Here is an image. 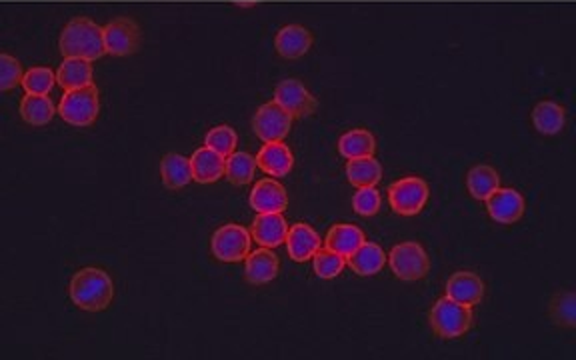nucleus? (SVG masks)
<instances>
[{
	"label": "nucleus",
	"mask_w": 576,
	"mask_h": 360,
	"mask_svg": "<svg viewBox=\"0 0 576 360\" xmlns=\"http://www.w3.org/2000/svg\"><path fill=\"white\" fill-rule=\"evenodd\" d=\"M190 165H192V180H197V183L200 185H210L225 176L227 156L218 155L217 150H212L208 146H202L192 153Z\"/></svg>",
	"instance_id": "2eb2a0df"
},
{
	"label": "nucleus",
	"mask_w": 576,
	"mask_h": 360,
	"mask_svg": "<svg viewBox=\"0 0 576 360\" xmlns=\"http://www.w3.org/2000/svg\"><path fill=\"white\" fill-rule=\"evenodd\" d=\"M500 186V176L489 165H477L469 170L467 188L472 198L487 200Z\"/></svg>",
	"instance_id": "cd10ccee"
},
{
	"label": "nucleus",
	"mask_w": 576,
	"mask_h": 360,
	"mask_svg": "<svg viewBox=\"0 0 576 360\" xmlns=\"http://www.w3.org/2000/svg\"><path fill=\"white\" fill-rule=\"evenodd\" d=\"M389 255H384V250L377 243H369L365 240L355 253L347 258V265L352 268V273L359 276H375L387 265Z\"/></svg>",
	"instance_id": "aec40b11"
},
{
	"label": "nucleus",
	"mask_w": 576,
	"mask_h": 360,
	"mask_svg": "<svg viewBox=\"0 0 576 360\" xmlns=\"http://www.w3.org/2000/svg\"><path fill=\"white\" fill-rule=\"evenodd\" d=\"M245 263V276L250 285H268L278 276V258L272 248L262 246L250 253Z\"/></svg>",
	"instance_id": "6ab92c4d"
},
{
	"label": "nucleus",
	"mask_w": 576,
	"mask_h": 360,
	"mask_svg": "<svg viewBox=\"0 0 576 360\" xmlns=\"http://www.w3.org/2000/svg\"><path fill=\"white\" fill-rule=\"evenodd\" d=\"M238 135L237 130L228 125H218L215 128H210L205 136V146L217 150L222 156H230L237 150Z\"/></svg>",
	"instance_id": "7c9ffc66"
},
{
	"label": "nucleus",
	"mask_w": 576,
	"mask_h": 360,
	"mask_svg": "<svg viewBox=\"0 0 576 360\" xmlns=\"http://www.w3.org/2000/svg\"><path fill=\"white\" fill-rule=\"evenodd\" d=\"M252 238L247 228L228 223L220 226L210 240V250L220 263H240L250 255Z\"/></svg>",
	"instance_id": "0eeeda50"
},
{
	"label": "nucleus",
	"mask_w": 576,
	"mask_h": 360,
	"mask_svg": "<svg viewBox=\"0 0 576 360\" xmlns=\"http://www.w3.org/2000/svg\"><path fill=\"white\" fill-rule=\"evenodd\" d=\"M56 113L58 110L55 108V103L46 95H26L20 100V116L26 125L45 126Z\"/></svg>",
	"instance_id": "a878e982"
},
{
	"label": "nucleus",
	"mask_w": 576,
	"mask_h": 360,
	"mask_svg": "<svg viewBox=\"0 0 576 360\" xmlns=\"http://www.w3.org/2000/svg\"><path fill=\"white\" fill-rule=\"evenodd\" d=\"M312 46V35L300 25L282 26L275 36L277 53L287 60H297L305 56Z\"/></svg>",
	"instance_id": "f3484780"
},
{
	"label": "nucleus",
	"mask_w": 576,
	"mask_h": 360,
	"mask_svg": "<svg viewBox=\"0 0 576 360\" xmlns=\"http://www.w3.org/2000/svg\"><path fill=\"white\" fill-rule=\"evenodd\" d=\"M70 300L86 313H100L115 298L113 278L103 268H80L70 280Z\"/></svg>",
	"instance_id": "f03ea898"
},
{
	"label": "nucleus",
	"mask_w": 576,
	"mask_h": 360,
	"mask_svg": "<svg viewBox=\"0 0 576 360\" xmlns=\"http://www.w3.org/2000/svg\"><path fill=\"white\" fill-rule=\"evenodd\" d=\"M160 176H163V183L168 190L185 188L192 180L190 158L177 153L167 155L160 163Z\"/></svg>",
	"instance_id": "b1692460"
},
{
	"label": "nucleus",
	"mask_w": 576,
	"mask_h": 360,
	"mask_svg": "<svg viewBox=\"0 0 576 360\" xmlns=\"http://www.w3.org/2000/svg\"><path fill=\"white\" fill-rule=\"evenodd\" d=\"M347 178L352 186H377L382 178V166L375 156L350 158L347 163Z\"/></svg>",
	"instance_id": "bb28decb"
},
{
	"label": "nucleus",
	"mask_w": 576,
	"mask_h": 360,
	"mask_svg": "<svg viewBox=\"0 0 576 360\" xmlns=\"http://www.w3.org/2000/svg\"><path fill=\"white\" fill-rule=\"evenodd\" d=\"M56 75L50 68L35 66L25 73L23 88L26 95H48L55 88Z\"/></svg>",
	"instance_id": "2f4dec72"
},
{
	"label": "nucleus",
	"mask_w": 576,
	"mask_h": 360,
	"mask_svg": "<svg viewBox=\"0 0 576 360\" xmlns=\"http://www.w3.org/2000/svg\"><path fill=\"white\" fill-rule=\"evenodd\" d=\"M98 88L95 85H90L85 88L66 90L58 105V116L70 126L86 128L98 118Z\"/></svg>",
	"instance_id": "7ed1b4c3"
},
{
	"label": "nucleus",
	"mask_w": 576,
	"mask_h": 360,
	"mask_svg": "<svg viewBox=\"0 0 576 360\" xmlns=\"http://www.w3.org/2000/svg\"><path fill=\"white\" fill-rule=\"evenodd\" d=\"M58 48L65 58H86L93 63L106 55L105 30L90 18H73L60 33Z\"/></svg>",
	"instance_id": "f257e3e1"
},
{
	"label": "nucleus",
	"mask_w": 576,
	"mask_h": 360,
	"mask_svg": "<svg viewBox=\"0 0 576 360\" xmlns=\"http://www.w3.org/2000/svg\"><path fill=\"white\" fill-rule=\"evenodd\" d=\"M250 235L260 246L277 248L287 240L288 223L282 213H258L250 226Z\"/></svg>",
	"instance_id": "ddd939ff"
},
{
	"label": "nucleus",
	"mask_w": 576,
	"mask_h": 360,
	"mask_svg": "<svg viewBox=\"0 0 576 360\" xmlns=\"http://www.w3.org/2000/svg\"><path fill=\"white\" fill-rule=\"evenodd\" d=\"M292 116L278 103L262 105L255 118H252V130L262 140V143H280L290 133Z\"/></svg>",
	"instance_id": "6e6552de"
},
{
	"label": "nucleus",
	"mask_w": 576,
	"mask_h": 360,
	"mask_svg": "<svg viewBox=\"0 0 576 360\" xmlns=\"http://www.w3.org/2000/svg\"><path fill=\"white\" fill-rule=\"evenodd\" d=\"M382 205L377 186H360L352 196V208L360 216H375Z\"/></svg>",
	"instance_id": "473e14b6"
},
{
	"label": "nucleus",
	"mask_w": 576,
	"mask_h": 360,
	"mask_svg": "<svg viewBox=\"0 0 576 360\" xmlns=\"http://www.w3.org/2000/svg\"><path fill=\"white\" fill-rule=\"evenodd\" d=\"M564 123H567V113L552 100H542V103L532 108V125L541 135H559L564 128Z\"/></svg>",
	"instance_id": "5701e85b"
},
{
	"label": "nucleus",
	"mask_w": 576,
	"mask_h": 360,
	"mask_svg": "<svg viewBox=\"0 0 576 360\" xmlns=\"http://www.w3.org/2000/svg\"><path fill=\"white\" fill-rule=\"evenodd\" d=\"M430 326L440 338H460L472 326V310L470 306L444 296L430 310Z\"/></svg>",
	"instance_id": "20e7f679"
},
{
	"label": "nucleus",
	"mask_w": 576,
	"mask_h": 360,
	"mask_svg": "<svg viewBox=\"0 0 576 360\" xmlns=\"http://www.w3.org/2000/svg\"><path fill=\"white\" fill-rule=\"evenodd\" d=\"M105 46L106 55L128 56L136 53L140 43V28L130 18H116L105 28Z\"/></svg>",
	"instance_id": "9d476101"
},
{
	"label": "nucleus",
	"mask_w": 576,
	"mask_h": 360,
	"mask_svg": "<svg viewBox=\"0 0 576 360\" xmlns=\"http://www.w3.org/2000/svg\"><path fill=\"white\" fill-rule=\"evenodd\" d=\"M429 185L419 176H404L389 186V203L402 216L419 215L429 203Z\"/></svg>",
	"instance_id": "423d86ee"
},
{
	"label": "nucleus",
	"mask_w": 576,
	"mask_h": 360,
	"mask_svg": "<svg viewBox=\"0 0 576 360\" xmlns=\"http://www.w3.org/2000/svg\"><path fill=\"white\" fill-rule=\"evenodd\" d=\"M377 140L365 128H352L339 140V153L342 158H360V156H375Z\"/></svg>",
	"instance_id": "393cba45"
},
{
	"label": "nucleus",
	"mask_w": 576,
	"mask_h": 360,
	"mask_svg": "<svg viewBox=\"0 0 576 360\" xmlns=\"http://www.w3.org/2000/svg\"><path fill=\"white\" fill-rule=\"evenodd\" d=\"M257 165L268 176H288L295 166V156L282 140L280 143H265L257 155Z\"/></svg>",
	"instance_id": "a211bd4d"
},
{
	"label": "nucleus",
	"mask_w": 576,
	"mask_h": 360,
	"mask_svg": "<svg viewBox=\"0 0 576 360\" xmlns=\"http://www.w3.org/2000/svg\"><path fill=\"white\" fill-rule=\"evenodd\" d=\"M255 213H285L288 208V193L275 178H265L252 186L248 196Z\"/></svg>",
	"instance_id": "f8f14e48"
},
{
	"label": "nucleus",
	"mask_w": 576,
	"mask_h": 360,
	"mask_svg": "<svg viewBox=\"0 0 576 360\" xmlns=\"http://www.w3.org/2000/svg\"><path fill=\"white\" fill-rule=\"evenodd\" d=\"M387 260L394 276L407 280V283H414V280L424 278L430 270L429 255L424 253V248L419 243L397 245L390 250Z\"/></svg>",
	"instance_id": "39448f33"
},
{
	"label": "nucleus",
	"mask_w": 576,
	"mask_h": 360,
	"mask_svg": "<svg viewBox=\"0 0 576 360\" xmlns=\"http://www.w3.org/2000/svg\"><path fill=\"white\" fill-rule=\"evenodd\" d=\"M93 65L86 58H65L56 70V83L66 90L93 85Z\"/></svg>",
	"instance_id": "412c9836"
},
{
	"label": "nucleus",
	"mask_w": 576,
	"mask_h": 360,
	"mask_svg": "<svg viewBox=\"0 0 576 360\" xmlns=\"http://www.w3.org/2000/svg\"><path fill=\"white\" fill-rule=\"evenodd\" d=\"M285 243L288 256L295 260V263H307V260H310L322 248L318 233L307 223L292 225L288 228Z\"/></svg>",
	"instance_id": "4468645a"
},
{
	"label": "nucleus",
	"mask_w": 576,
	"mask_h": 360,
	"mask_svg": "<svg viewBox=\"0 0 576 360\" xmlns=\"http://www.w3.org/2000/svg\"><path fill=\"white\" fill-rule=\"evenodd\" d=\"M345 266H347V258L335 253V250H328L327 246L320 248L318 253L312 256V268H315L318 278H325V280L337 278L342 270H345Z\"/></svg>",
	"instance_id": "c756f323"
},
{
	"label": "nucleus",
	"mask_w": 576,
	"mask_h": 360,
	"mask_svg": "<svg viewBox=\"0 0 576 360\" xmlns=\"http://www.w3.org/2000/svg\"><path fill=\"white\" fill-rule=\"evenodd\" d=\"M484 203H487L490 218L497 220L499 225H514L524 215V198L514 188L499 186Z\"/></svg>",
	"instance_id": "9b49d317"
},
{
	"label": "nucleus",
	"mask_w": 576,
	"mask_h": 360,
	"mask_svg": "<svg viewBox=\"0 0 576 360\" xmlns=\"http://www.w3.org/2000/svg\"><path fill=\"white\" fill-rule=\"evenodd\" d=\"M257 156H252L248 153H232L230 156H227V168H225V176L230 180L232 185L237 186H245L248 183L255 180L257 175Z\"/></svg>",
	"instance_id": "c85d7f7f"
},
{
	"label": "nucleus",
	"mask_w": 576,
	"mask_h": 360,
	"mask_svg": "<svg viewBox=\"0 0 576 360\" xmlns=\"http://www.w3.org/2000/svg\"><path fill=\"white\" fill-rule=\"evenodd\" d=\"M447 296L472 308L474 305H479L484 296V283L480 276L470 273V270H459V273H454L449 278Z\"/></svg>",
	"instance_id": "dca6fc26"
},
{
	"label": "nucleus",
	"mask_w": 576,
	"mask_h": 360,
	"mask_svg": "<svg viewBox=\"0 0 576 360\" xmlns=\"http://www.w3.org/2000/svg\"><path fill=\"white\" fill-rule=\"evenodd\" d=\"M275 103H278L292 118H305L315 113L318 103L310 90L295 78L282 80L275 88Z\"/></svg>",
	"instance_id": "1a4fd4ad"
},
{
	"label": "nucleus",
	"mask_w": 576,
	"mask_h": 360,
	"mask_svg": "<svg viewBox=\"0 0 576 360\" xmlns=\"http://www.w3.org/2000/svg\"><path fill=\"white\" fill-rule=\"evenodd\" d=\"M365 240H367L365 233H362L359 226L342 223V225H335L328 230L325 238V246L349 258L362 243H365Z\"/></svg>",
	"instance_id": "4be33fe9"
},
{
	"label": "nucleus",
	"mask_w": 576,
	"mask_h": 360,
	"mask_svg": "<svg viewBox=\"0 0 576 360\" xmlns=\"http://www.w3.org/2000/svg\"><path fill=\"white\" fill-rule=\"evenodd\" d=\"M23 66L10 55H0V90H13L16 85H23Z\"/></svg>",
	"instance_id": "72a5a7b5"
},
{
	"label": "nucleus",
	"mask_w": 576,
	"mask_h": 360,
	"mask_svg": "<svg viewBox=\"0 0 576 360\" xmlns=\"http://www.w3.org/2000/svg\"><path fill=\"white\" fill-rule=\"evenodd\" d=\"M552 318L569 328L576 326V300L572 293H562L557 296L552 305Z\"/></svg>",
	"instance_id": "f704fd0d"
}]
</instances>
